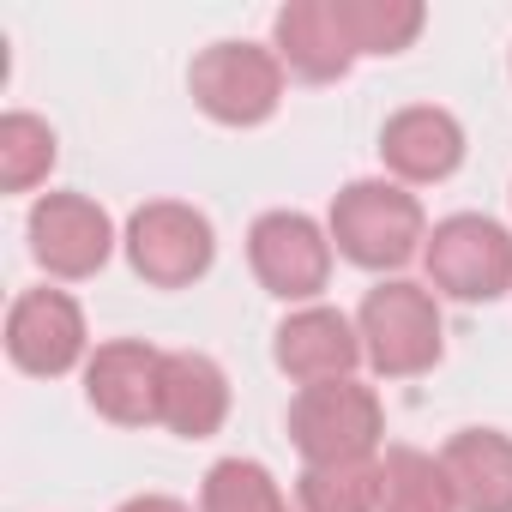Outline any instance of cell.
<instances>
[{
    "mask_svg": "<svg viewBox=\"0 0 512 512\" xmlns=\"http://www.w3.org/2000/svg\"><path fill=\"white\" fill-rule=\"evenodd\" d=\"M193 103L223 121V127H260L278 115V97H284V61L260 43H211L193 73Z\"/></svg>",
    "mask_w": 512,
    "mask_h": 512,
    "instance_id": "obj_3",
    "label": "cell"
},
{
    "mask_svg": "<svg viewBox=\"0 0 512 512\" xmlns=\"http://www.w3.org/2000/svg\"><path fill=\"white\" fill-rule=\"evenodd\" d=\"M440 470L458 494V512H512V440L494 428H464L446 440Z\"/></svg>",
    "mask_w": 512,
    "mask_h": 512,
    "instance_id": "obj_13",
    "label": "cell"
},
{
    "mask_svg": "<svg viewBox=\"0 0 512 512\" xmlns=\"http://www.w3.org/2000/svg\"><path fill=\"white\" fill-rule=\"evenodd\" d=\"M380 512H458V494L440 470V458L416 446H392L380 458Z\"/></svg>",
    "mask_w": 512,
    "mask_h": 512,
    "instance_id": "obj_16",
    "label": "cell"
},
{
    "mask_svg": "<svg viewBox=\"0 0 512 512\" xmlns=\"http://www.w3.org/2000/svg\"><path fill=\"white\" fill-rule=\"evenodd\" d=\"M199 512H290V500L266 464L223 458V464H211V476L199 488Z\"/></svg>",
    "mask_w": 512,
    "mask_h": 512,
    "instance_id": "obj_18",
    "label": "cell"
},
{
    "mask_svg": "<svg viewBox=\"0 0 512 512\" xmlns=\"http://www.w3.org/2000/svg\"><path fill=\"white\" fill-rule=\"evenodd\" d=\"M229 416V380L211 356L199 350H175L163 356V422L187 440H205L217 434Z\"/></svg>",
    "mask_w": 512,
    "mask_h": 512,
    "instance_id": "obj_15",
    "label": "cell"
},
{
    "mask_svg": "<svg viewBox=\"0 0 512 512\" xmlns=\"http://www.w3.org/2000/svg\"><path fill=\"white\" fill-rule=\"evenodd\" d=\"M55 169V133L37 115H7L0 121V187L25 193Z\"/></svg>",
    "mask_w": 512,
    "mask_h": 512,
    "instance_id": "obj_20",
    "label": "cell"
},
{
    "mask_svg": "<svg viewBox=\"0 0 512 512\" xmlns=\"http://www.w3.org/2000/svg\"><path fill=\"white\" fill-rule=\"evenodd\" d=\"M211 253H217L211 223H205L193 205L157 199V205L133 211V223H127V260H133V272H139L145 284H157V290H181V284L205 278Z\"/></svg>",
    "mask_w": 512,
    "mask_h": 512,
    "instance_id": "obj_5",
    "label": "cell"
},
{
    "mask_svg": "<svg viewBox=\"0 0 512 512\" xmlns=\"http://www.w3.org/2000/svg\"><path fill=\"white\" fill-rule=\"evenodd\" d=\"M332 13L356 55H398L416 43V31L428 19L416 0H332Z\"/></svg>",
    "mask_w": 512,
    "mask_h": 512,
    "instance_id": "obj_17",
    "label": "cell"
},
{
    "mask_svg": "<svg viewBox=\"0 0 512 512\" xmlns=\"http://www.w3.org/2000/svg\"><path fill=\"white\" fill-rule=\"evenodd\" d=\"M356 362H362V332L338 308H302L278 326V368L302 386L350 380Z\"/></svg>",
    "mask_w": 512,
    "mask_h": 512,
    "instance_id": "obj_11",
    "label": "cell"
},
{
    "mask_svg": "<svg viewBox=\"0 0 512 512\" xmlns=\"http://www.w3.org/2000/svg\"><path fill=\"white\" fill-rule=\"evenodd\" d=\"M332 241L350 266L392 272L422 247V205L398 181H350L332 199Z\"/></svg>",
    "mask_w": 512,
    "mask_h": 512,
    "instance_id": "obj_1",
    "label": "cell"
},
{
    "mask_svg": "<svg viewBox=\"0 0 512 512\" xmlns=\"http://www.w3.org/2000/svg\"><path fill=\"white\" fill-rule=\"evenodd\" d=\"M380 157L404 181H446L464 163V127L446 109H434V103L398 109L386 121V133H380Z\"/></svg>",
    "mask_w": 512,
    "mask_h": 512,
    "instance_id": "obj_12",
    "label": "cell"
},
{
    "mask_svg": "<svg viewBox=\"0 0 512 512\" xmlns=\"http://www.w3.org/2000/svg\"><path fill=\"white\" fill-rule=\"evenodd\" d=\"M278 61H284L290 73L314 79V85L350 73L356 49H350L344 25H338V13H332V0H296V7L278 13Z\"/></svg>",
    "mask_w": 512,
    "mask_h": 512,
    "instance_id": "obj_14",
    "label": "cell"
},
{
    "mask_svg": "<svg viewBox=\"0 0 512 512\" xmlns=\"http://www.w3.org/2000/svg\"><path fill=\"white\" fill-rule=\"evenodd\" d=\"M428 278L458 302H494L512 284V235L494 217H446V223H434Z\"/></svg>",
    "mask_w": 512,
    "mask_h": 512,
    "instance_id": "obj_6",
    "label": "cell"
},
{
    "mask_svg": "<svg viewBox=\"0 0 512 512\" xmlns=\"http://www.w3.org/2000/svg\"><path fill=\"white\" fill-rule=\"evenodd\" d=\"M302 512H380V464H308Z\"/></svg>",
    "mask_w": 512,
    "mask_h": 512,
    "instance_id": "obj_19",
    "label": "cell"
},
{
    "mask_svg": "<svg viewBox=\"0 0 512 512\" xmlns=\"http://www.w3.org/2000/svg\"><path fill=\"white\" fill-rule=\"evenodd\" d=\"M290 440L308 464H368L380 446V398L356 380L302 386L290 404Z\"/></svg>",
    "mask_w": 512,
    "mask_h": 512,
    "instance_id": "obj_2",
    "label": "cell"
},
{
    "mask_svg": "<svg viewBox=\"0 0 512 512\" xmlns=\"http://www.w3.org/2000/svg\"><path fill=\"white\" fill-rule=\"evenodd\" d=\"M247 260H253V278H260L272 296L308 302L332 278V241L302 211H266L247 235Z\"/></svg>",
    "mask_w": 512,
    "mask_h": 512,
    "instance_id": "obj_7",
    "label": "cell"
},
{
    "mask_svg": "<svg viewBox=\"0 0 512 512\" xmlns=\"http://www.w3.org/2000/svg\"><path fill=\"white\" fill-rule=\"evenodd\" d=\"M121 512H193V506H181V500H169V494H139V500H127Z\"/></svg>",
    "mask_w": 512,
    "mask_h": 512,
    "instance_id": "obj_21",
    "label": "cell"
},
{
    "mask_svg": "<svg viewBox=\"0 0 512 512\" xmlns=\"http://www.w3.org/2000/svg\"><path fill=\"white\" fill-rule=\"evenodd\" d=\"M356 332H362V356L380 374H392V380L422 374V368L440 362V308H434V296L422 284H380V290H368Z\"/></svg>",
    "mask_w": 512,
    "mask_h": 512,
    "instance_id": "obj_4",
    "label": "cell"
},
{
    "mask_svg": "<svg viewBox=\"0 0 512 512\" xmlns=\"http://www.w3.org/2000/svg\"><path fill=\"white\" fill-rule=\"evenodd\" d=\"M109 217L85 193H49L31 211V253L55 278H91L109 260Z\"/></svg>",
    "mask_w": 512,
    "mask_h": 512,
    "instance_id": "obj_9",
    "label": "cell"
},
{
    "mask_svg": "<svg viewBox=\"0 0 512 512\" xmlns=\"http://www.w3.org/2000/svg\"><path fill=\"white\" fill-rule=\"evenodd\" d=\"M85 398H91L97 416H109L121 428L163 422V356L139 338L103 344L85 368Z\"/></svg>",
    "mask_w": 512,
    "mask_h": 512,
    "instance_id": "obj_8",
    "label": "cell"
},
{
    "mask_svg": "<svg viewBox=\"0 0 512 512\" xmlns=\"http://www.w3.org/2000/svg\"><path fill=\"white\" fill-rule=\"evenodd\" d=\"M7 356L25 374H67L85 356V314L67 290H25L7 314Z\"/></svg>",
    "mask_w": 512,
    "mask_h": 512,
    "instance_id": "obj_10",
    "label": "cell"
}]
</instances>
